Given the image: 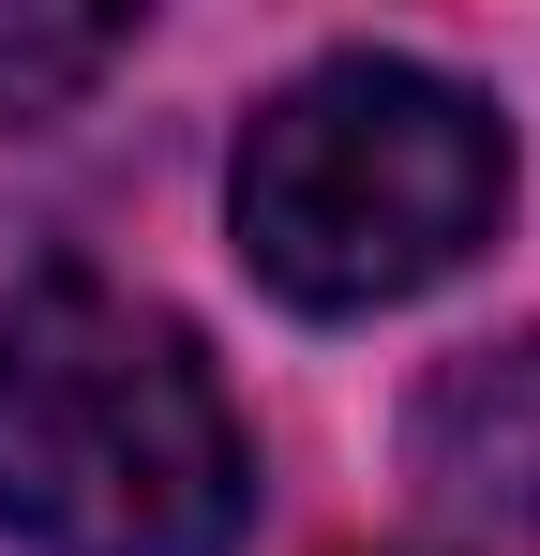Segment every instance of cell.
<instances>
[{
	"mask_svg": "<svg viewBox=\"0 0 540 556\" xmlns=\"http://www.w3.org/2000/svg\"><path fill=\"white\" fill-rule=\"evenodd\" d=\"M421 496H450L465 527H540V331L436 362L421 421H406Z\"/></svg>",
	"mask_w": 540,
	"mask_h": 556,
	"instance_id": "3957f363",
	"label": "cell"
},
{
	"mask_svg": "<svg viewBox=\"0 0 540 556\" xmlns=\"http://www.w3.org/2000/svg\"><path fill=\"white\" fill-rule=\"evenodd\" d=\"M226 211H241L256 286H285L300 316H375V301L450 286L496 241L511 121L436 61L346 46V61H316L256 105V136L226 166Z\"/></svg>",
	"mask_w": 540,
	"mask_h": 556,
	"instance_id": "7a4b0ae2",
	"label": "cell"
},
{
	"mask_svg": "<svg viewBox=\"0 0 540 556\" xmlns=\"http://www.w3.org/2000/svg\"><path fill=\"white\" fill-rule=\"evenodd\" d=\"M256 437L195 331L120 286H30L0 316V542L15 556H226Z\"/></svg>",
	"mask_w": 540,
	"mask_h": 556,
	"instance_id": "6da1fadb",
	"label": "cell"
},
{
	"mask_svg": "<svg viewBox=\"0 0 540 556\" xmlns=\"http://www.w3.org/2000/svg\"><path fill=\"white\" fill-rule=\"evenodd\" d=\"M120 46H136V15H0V121H61Z\"/></svg>",
	"mask_w": 540,
	"mask_h": 556,
	"instance_id": "277c9868",
	"label": "cell"
}]
</instances>
